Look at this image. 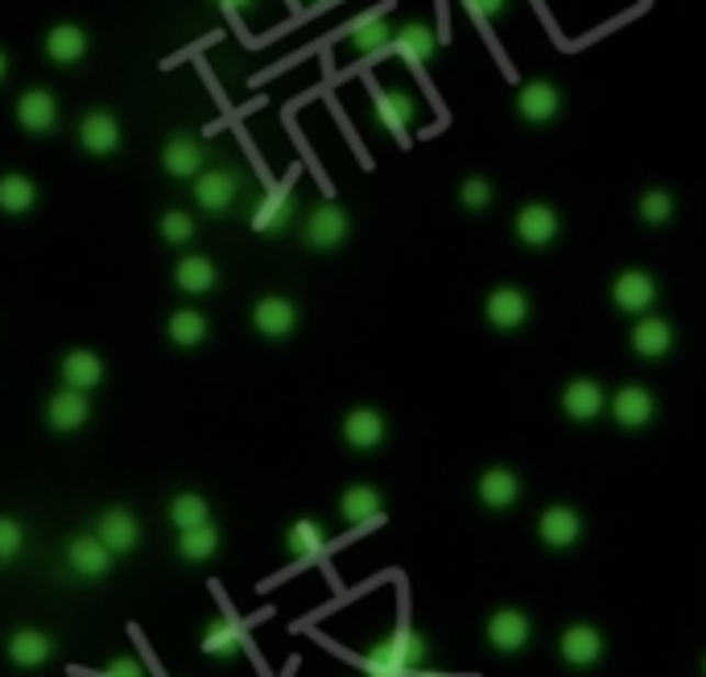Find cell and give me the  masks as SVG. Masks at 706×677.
Segmentation results:
<instances>
[{
	"instance_id": "1f68e13d",
	"label": "cell",
	"mask_w": 706,
	"mask_h": 677,
	"mask_svg": "<svg viewBox=\"0 0 706 677\" xmlns=\"http://www.w3.org/2000/svg\"><path fill=\"white\" fill-rule=\"evenodd\" d=\"M220 550V529L211 525H194L178 533V558L182 562H211Z\"/></svg>"
},
{
	"instance_id": "2e32d148",
	"label": "cell",
	"mask_w": 706,
	"mask_h": 677,
	"mask_svg": "<svg viewBox=\"0 0 706 677\" xmlns=\"http://www.w3.org/2000/svg\"><path fill=\"white\" fill-rule=\"evenodd\" d=\"M253 326L265 338H290L298 326V306L290 298H260L253 306Z\"/></svg>"
},
{
	"instance_id": "f6af8a7d",
	"label": "cell",
	"mask_w": 706,
	"mask_h": 677,
	"mask_svg": "<svg viewBox=\"0 0 706 677\" xmlns=\"http://www.w3.org/2000/svg\"><path fill=\"white\" fill-rule=\"evenodd\" d=\"M4 75H9V54L0 51V79H4Z\"/></svg>"
},
{
	"instance_id": "ffe728a7",
	"label": "cell",
	"mask_w": 706,
	"mask_h": 677,
	"mask_svg": "<svg viewBox=\"0 0 706 677\" xmlns=\"http://www.w3.org/2000/svg\"><path fill=\"white\" fill-rule=\"evenodd\" d=\"M475 491H480L483 508L500 512V508H513L520 500V479L517 471H508V467H488V471L480 475Z\"/></svg>"
},
{
	"instance_id": "7dc6e473",
	"label": "cell",
	"mask_w": 706,
	"mask_h": 677,
	"mask_svg": "<svg viewBox=\"0 0 706 677\" xmlns=\"http://www.w3.org/2000/svg\"><path fill=\"white\" fill-rule=\"evenodd\" d=\"M703 677H706V661H703Z\"/></svg>"
},
{
	"instance_id": "484cf974",
	"label": "cell",
	"mask_w": 706,
	"mask_h": 677,
	"mask_svg": "<svg viewBox=\"0 0 706 677\" xmlns=\"http://www.w3.org/2000/svg\"><path fill=\"white\" fill-rule=\"evenodd\" d=\"M63 380H67V389H79V392H91L100 380H104V359L96 356V352H67L63 356Z\"/></svg>"
},
{
	"instance_id": "5b68a950",
	"label": "cell",
	"mask_w": 706,
	"mask_h": 677,
	"mask_svg": "<svg viewBox=\"0 0 706 677\" xmlns=\"http://www.w3.org/2000/svg\"><path fill=\"white\" fill-rule=\"evenodd\" d=\"M558 657L567 661L570 669H591L603 661V632L595 624H570L558 636Z\"/></svg>"
},
{
	"instance_id": "d590c367",
	"label": "cell",
	"mask_w": 706,
	"mask_h": 677,
	"mask_svg": "<svg viewBox=\"0 0 706 677\" xmlns=\"http://www.w3.org/2000/svg\"><path fill=\"white\" fill-rule=\"evenodd\" d=\"M166 335H170L173 347H199V343L208 338V319H203L199 310H190V306L187 310H173Z\"/></svg>"
},
{
	"instance_id": "83f0119b",
	"label": "cell",
	"mask_w": 706,
	"mask_h": 677,
	"mask_svg": "<svg viewBox=\"0 0 706 677\" xmlns=\"http://www.w3.org/2000/svg\"><path fill=\"white\" fill-rule=\"evenodd\" d=\"M83 54H87V34L79 30V25L63 21V25H54L51 34H46V58H51V63H58V67L79 63Z\"/></svg>"
},
{
	"instance_id": "d6986e66",
	"label": "cell",
	"mask_w": 706,
	"mask_h": 677,
	"mask_svg": "<svg viewBox=\"0 0 706 677\" xmlns=\"http://www.w3.org/2000/svg\"><path fill=\"white\" fill-rule=\"evenodd\" d=\"M384 434H389V425H384V418H380L377 409L360 406L344 418V442L351 451H377L380 442H384Z\"/></svg>"
},
{
	"instance_id": "ee69618b",
	"label": "cell",
	"mask_w": 706,
	"mask_h": 677,
	"mask_svg": "<svg viewBox=\"0 0 706 677\" xmlns=\"http://www.w3.org/2000/svg\"><path fill=\"white\" fill-rule=\"evenodd\" d=\"M215 4H220L224 13H244V9H253L257 0H215Z\"/></svg>"
},
{
	"instance_id": "5bb4252c",
	"label": "cell",
	"mask_w": 706,
	"mask_h": 677,
	"mask_svg": "<svg viewBox=\"0 0 706 677\" xmlns=\"http://www.w3.org/2000/svg\"><path fill=\"white\" fill-rule=\"evenodd\" d=\"M121 120L112 112H87L83 124H79V145H83L91 157H108V153L121 149Z\"/></svg>"
},
{
	"instance_id": "6da1fadb",
	"label": "cell",
	"mask_w": 706,
	"mask_h": 677,
	"mask_svg": "<svg viewBox=\"0 0 706 677\" xmlns=\"http://www.w3.org/2000/svg\"><path fill=\"white\" fill-rule=\"evenodd\" d=\"M430 661V644L422 632L414 628H401L389 641H380L368 657H363V669L372 677H410L414 669H422Z\"/></svg>"
},
{
	"instance_id": "74e56055",
	"label": "cell",
	"mask_w": 706,
	"mask_h": 677,
	"mask_svg": "<svg viewBox=\"0 0 706 677\" xmlns=\"http://www.w3.org/2000/svg\"><path fill=\"white\" fill-rule=\"evenodd\" d=\"M673 211H677V203H673L670 190H645L637 203V215L645 223H670Z\"/></svg>"
},
{
	"instance_id": "f1b7e54d",
	"label": "cell",
	"mask_w": 706,
	"mask_h": 677,
	"mask_svg": "<svg viewBox=\"0 0 706 677\" xmlns=\"http://www.w3.org/2000/svg\"><path fill=\"white\" fill-rule=\"evenodd\" d=\"M293 223V203L285 190H273V195H265L253 211V227H257L260 236H277V232H285Z\"/></svg>"
},
{
	"instance_id": "7402d4cb",
	"label": "cell",
	"mask_w": 706,
	"mask_h": 677,
	"mask_svg": "<svg viewBox=\"0 0 706 677\" xmlns=\"http://www.w3.org/2000/svg\"><path fill=\"white\" fill-rule=\"evenodd\" d=\"M161 166H166L170 178H199L203 174V145L190 141L187 133L170 136L166 149H161Z\"/></svg>"
},
{
	"instance_id": "8fae6325",
	"label": "cell",
	"mask_w": 706,
	"mask_h": 677,
	"mask_svg": "<svg viewBox=\"0 0 706 677\" xmlns=\"http://www.w3.org/2000/svg\"><path fill=\"white\" fill-rule=\"evenodd\" d=\"M87 418H91V401L79 389H63L46 401V422H51L54 434H75L87 425Z\"/></svg>"
},
{
	"instance_id": "ab89813d",
	"label": "cell",
	"mask_w": 706,
	"mask_h": 677,
	"mask_svg": "<svg viewBox=\"0 0 706 677\" xmlns=\"http://www.w3.org/2000/svg\"><path fill=\"white\" fill-rule=\"evenodd\" d=\"M157 227H161V240H166V244H187V240L194 236V220H190L187 211H166Z\"/></svg>"
},
{
	"instance_id": "f546056e",
	"label": "cell",
	"mask_w": 706,
	"mask_h": 677,
	"mask_svg": "<svg viewBox=\"0 0 706 677\" xmlns=\"http://www.w3.org/2000/svg\"><path fill=\"white\" fill-rule=\"evenodd\" d=\"M215 265H211L208 256H182L178 260V269H173V286L182 289V293H190V298H199V293H208V289H215Z\"/></svg>"
},
{
	"instance_id": "e0dca14e",
	"label": "cell",
	"mask_w": 706,
	"mask_h": 677,
	"mask_svg": "<svg viewBox=\"0 0 706 677\" xmlns=\"http://www.w3.org/2000/svg\"><path fill=\"white\" fill-rule=\"evenodd\" d=\"M18 124L25 133H51L54 124H58V100H54L46 87H34V91H25L18 100Z\"/></svg>"
},
{
	"instance_id": "60d3db41",
	"label": "cell",
	"mask_w": 706,
	"mask_h": 677,
	"mask_svg": "<svg viewBox=\"0 0 706 677\" xmlns=\"http://www.w3.org/2000/svg\"><path fill=\"white\" fill-rule=\"evenodd\" d=\"M459 203L467 211H488L492 207V182L488 178H467L463 187H459Z\"/></svg>"
},
{
	"instance_id": "d6a6232c",
	"label": "cell",
	"mask_w": 706,
	"mask_h": 677,
	"mask_svg": "<svg viewBox=\"0 0 706 677\" xmlns=\"http://www.w3.org/2000/svg\"><path fill=\"white\" fill-rule=\"evenodd\" d=\"M37 207V187L25 174H4L0 178V211L4 215H25Z\"/></svg>"
},
{
	"instance_id": "30bf717a",
	"label": "cell",
	"mask_w": 706,
	"mask_h": 677,
	"mask_svg": "<svg viewBox=\"0 0 706 677\" xmlns=\"http://www.w3.org/2000/svg\"><path fill=\"white\" fill-rule=\"evenodd\" d=\"M483 314H488V322H492L496 331H520V326L529 322V298L513 286H500L488 293Z\"/></svg>"
},
{
	"instance_id": "cb8c5ba5",
	"label": "cell",
	"mask_w": 706,
	"mask_h": 677,
	"mask_svg": "<svg viewBox=\"0 0 706 677\" xmlns=\"http://www.w3.org/2000/svg\"><path fill=\"white\" fill-rule=\"evenodd\" d=\"M54 657V641L46 632H37V628H21L13 632V641H9V661L18 665V669H37V665H46Z\"/></svg>"
},
{
	"instance_id": "9a60e30c",
	"label": "cell",
	"mask_w": 706,
	"mask_h": 677,
	"mask_svg": "<svg viewBox=\"0 0 706 677\" xmlns=\"http://www.w3.org/2000/svg\"><path fill=\"white\" fill-rule=\"evenodd\" d=\"M96 537L121 558V554H133L141 542V525L133 512H124V508H108L104 517H100V525H96Z\"/></svg>"
},
{
	"instance_id": "603a6c76",
	"label": "cell",
	"mask_w": 706,
	"mask_h": 677,
	"mask_svg": "<svg viewBox=\"0 0 706 677\" xmlns=\"http://www.w3.org/2000/svg\"><path fill=\"white\" fill-rule=\"evenodd\" d=\"M377 120L389 129L393 136H405L410 129H414V120H417V103H414V96L410 91H380L377 96Z\"/></svg>"
},
{
	"instance_id": "7bdbcfd3",
	"label": "cell",
	"mask_w": 706,
	"mask_h": 677,
	"mask_svg": "<svg viewBox=\"0 0 706 677\" xmlns=\"http://www.w3.org/2000/svg\"><path fill=\"white\" fill-rule=\"evenodd\" d=\"M475 18H500L504 13V0H467Z\"/></svg>"
},
{
	"instance_id": "f35d334b",
	"label": "cell",
	"mask_w": 706,
	"mask_h": 677,
	"mask_svg": "<svg viewBox=\"0 0 706 677\" xmlns=\"http://www.w3.org/2000/svg\"><path fill=\"white\" fill-rule=\"evenodd\" d=\"M25 550V529L13 517H0V566H13Z\"/></svg>"
},
{
	"instance_id": "bcb514c9",
	"label": "cell",
	"mask_w": 706,
	"mask_h": 677,
	"mask_svg": "<svg viewBox=\"0 0 706 677\" xmlns=\"http://www.w3.org/2000/svg\"><path fill=\"white\" fill-rule=\"evenodd\" d=\"M410 677H438V674H422V669H414V674H410Z\"/></svg>"
},
{
	"instance_id": "277c9868",
	"label": "cell",
	"mask_w": 706,
	"mask_h": 677,
	"mask_svg": "<svg viewBox=\"0 0 706 677\" xmlns=\"http://www.w3.org/2000/svg\"><path fill=\"white\" fill-rule=\"evenodd\" d=\"M513 227H517V240L525 248H550L553 240L562 236V215L550 203H525Z\"/></svg>"
},
{
	"instance_id": "4fadbf2b",
	"label": "cell",
	"mask_w": 706,
	"mask_h": 677,
	"mask_svg": "<svg viewBox=\"0 0 706 677\" xmlns=\"http://www.w3.org/2000/svg\"><path fill=\"white\" fill-rule=\"evenodd\" d=\"M657 413V401L649 389H640V385H624L616 397H612V418H616V425H624V430H645V425L653 422Z\"/></svg>"
},
{
	"instance_id": "e575fe53",
	"label": "cell",
	"mask_w": 706,
	"mask_h": 677,
	"mask_svg": "<svg viewBox=\"0 0 706 677\" xmlns=\"http://www.w3.org/2000/svg\"><path fill=\"white\" fill-rule=\"evenodd\" d=\"M208 521H211V504L199 491H178L170 500V525L178 529V533L194 525H208Z\"/></svg>"
},
{
	"instance_id": "b9f144b4",
	"label": "cell",
	"mask_w": 706,
	"mask_h": 677,
	"mask_svg": "<svg viewBox=\"0 0 706 677\" xmlns=\"http://www.w3.org/2000/svg\"><path fill=\"white\" fill-rule=\"evenodd\" d=\"M104 677H145V665H141L137 657H116L108 661Z\"/></svg>"
},
{
	"instance_id": "d4e9b609",
	"label": "cell",
	"mask_w": 706,
	"mask_h": 677,
	"mask_svg": "<svg viewBox=\"0 0 706 677\" xmlns=\"http://www.w3.org/2000/svg\"><path fill=\"white\" fill-rule=\"evenodd\" d=\"M393 46H396V54H401L405 63H414V67H426L434 54H438V37H434L430 25H422V21H410L405 30H396V34H393Z\"/></svg>"
},
{
	"instance_id": "7a4b0ae2",
	"label": "cell",
	"mask_w": 706,
	"mask_h": 677,
	"mask_svg": "<svg viewBox=\"0 0 706 677\" xmlns=\"http://www.w3.org/2000/svg\"><path fill=\"white\" fill-rule=\"evenodd\" d=\"M488 644L496 648V653H504V657H513V653H520L525 644L534 641V620L525 615L520 608H500L488 615Z\"/></svg>"
},
{
	"instance_id": "4dcf8cb0",
	"label": "cell",
	"mask_w": 706,
	"mask_h": 677,
	"mask_svg": "<svg viewBox=\"0 0 706 677\" xmlns=\"http://www.w3.org/2000/svg\"><path fill=\"white\" fill-rule=\"evenodd\" d=\"M199 644H203V653H208V657L227 661L244 648V632H240V624H232V620H211V624L203 628Z\"/></svg>"
},
{
	"instance_id": "8d00e7d4",
	"label": "cell",
	"mask_w": 706,
	"mask_h": 677,
	"mask_svg": "<svg viewBox=\"0 0 706 677\" xmlns=\"http://www.w3.org/2000/svg\"><path fill=\"white\" fill-rule=\"evenodd\" d=\"M323 545H327V529L318 525V521H298L285 533V550H290L293 558H314Z\"/></svg>"
},
{
	"instance_id": "ba28073f",
	"label": "cell",
	"mask_w": 706,
	"mask_h": 677,
	"mask_svg": "<svg viewBox=\"0 0 706 677\" xmlns=\"http://www.w3.org/2000/svg\"><path fill=\"white\" fill-rule=\"evenodd\" d=\"M112 562H116V554H112L96 533H83V537H75V542L67 545V566L70 575L79 578H104L108 570H112Z\"/></svg>"
},
{
	"instance_id": "9c48e42d",
	"label": "cell",
	"mask_w": 706,
	"mask_h": 677,
	"mask_svg": "<svg viewBox=\"0 0 706 677\" xmlns=\"http://www.w3.org/2000/svg\"><path fill=\"white\" fill-rule=\"evenodd\" d=\"M517 112L520 120H529V124H550V120L562 112V91H558V84H550V79L525 84L517 91Z\"/></svg>"
},
{
	"instance_id": "ac0fdd59",
	"label": "cell",
	"mask_w": 706,
	"mask_h": 677,
	"mask_svg": "<svg viewBox=\"0 0 706 677\" xmlns=\"http://www.w3.org/2000/svg\"><path fill=\"white\" fill-rule=\"evenodd\" d=\"M562 409H567L570 422H595L603 409H607V392H603L595 380L579 376V380H570L567 392H562Z\"/></svg>"
},
{
	"instance_id": "7c38bea8",
	"label": "cell",
	"mask_w": 706,
	"mask_h": 677,
	"mask_svg": "<svg viewBox=\"0 0 706 677\" xmlns=\"http://www.w3.org/2000/svg\"><path fill=\"white\" fill-rule=\"evenodd\" d=\"M537 537L550 545V550H570V545L583 537V517L570 504L546 508L541 521H537Z\"/></svg>"
},
{
	"instance_id": "3957f363",
	"label": "cell",
	"mask_w": 706,
	"mask_h": 677,
	"mask_svg": "<svg viewBox=\"0 0 706 677\" xmlns=\"http://www.w3.org/2000/svg\"><path fill=\"white\" fill-rule=\"evenodd\" d=\"M351 232V220H347V211L339 203H323L311 211V220L302 227V236L311 244L314 253H330V248H339Z\"/></svg>"
},
{
	"instance_id": "52a82bcc",
	"label": "cell",
	"mask_w": 706,
	"mask_h": 677,
	"mask_svg": "<svg viewBox=\"0 0 706 677\" xmlns=\"http://www.w3.org/2000/svg\"><path fill=\"white\" fill-rule=\"evenodd\" d=\"M236 195H240V182H236L232 169H203L194 178V203L211 215H224L227 207L236 203Z\"/></svg>"
},
{
	"instance_id": "44dd1931",
	"label": "cell",
	"mask_w": 706,
	"mask_h": 677,
	"mask_svg": "<svg viewBox=\"0 0 706 677\" xmlns=\"http://www.w3.org/2000/svg\"><path fill=\"white\" fill-rule=\"evenodd\" d=\"M673 347V326L657 314H640V322L632 326V352L640 359H661L670 356Z\"/></svg>"
},
{
	"instance_id": "4316f807",
	"label": "cell",
	"mask_w": 706,
	"mask_h": 677,
	"mask_svg": "<svg viewBox=\"0 0 706 677\" xmlns=\"http://www.w3.org/2000/svg\"><path fill=\"white\" fill-rule=\"evenodd\" d=\"M380 508H384V496H380L372 484H356V488L344 491V500H339V517H344L347 525H368V521H377Z\"/></svg>"
},
{
	"instance_id": "8992f818",
	"label": "cell",
	"mask_w": 706,
	"mask_h": 677,
	"mask_svg": "<svg viewBox=\"0 0 706 677\" xmlns=\"http://www.w3.org/2000/svg\"><path fill=\"white\" fill-rule=\"evenodd\" d=\"M612 302L620 306L624 314H649L657 306V281L645 269H624L612 281Z\"/></svg>"
},
{
	"instance_id": "836d02e7",
	"label": "cell",
	"mask_w": 706,
	"mask_h": 677,
	"mask_svg": "<svg viewBox=\"0 0 706 677\" xmlns=\"http://www.w3.org/2000/svg\"><path fill=\"white\" fill-rule=\"evenodd\" d=\"M393 46V30H389V21L372 13V18H363L351 25V51L356 54H380Z\"/></svg>"
}]
</instances>
